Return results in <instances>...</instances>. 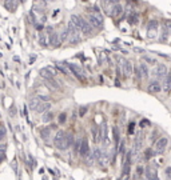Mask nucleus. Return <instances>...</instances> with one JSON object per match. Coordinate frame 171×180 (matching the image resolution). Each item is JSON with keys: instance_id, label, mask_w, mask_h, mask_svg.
Listing matches in <instances>:
<instances>
[{"instance_id": "1", "label": "nucleus", "mask_w": 171, "mask_h": 180, "mask_svg": "<svg viewBox=\"0 0 171 180\" xmlns=\"http://www.w3.org/2000/svg\"><path fill=\"white\" fill-rule=\"evenodd\" d=\"M74 143V136L71 135V133H67L64 131H59L56 132L55 135V139H53V144H55V147L58 149H60V151H66L68 147H71Z\"/></svg>"}, {"instance_id": "2", "label": "nucleus", "mask_w": 171, "mask_h": 180, "mask_svg": "<svg viewBox=\"0 0 171 180\" xmlns=\"http://www.w3.org/2000/svg\"><path fill=\"white\" fill-rule=\"evenodd\" d=\"M88 23L95 28H100L103 25V16L96 8H94L92 11L90 9L88 12Z\"/></svg>"}, {"instance_id": "3", "label": "nucleus", "mask_w": 171, "mask_h": 180, "mask_svg": "<svg viewBox=\"0 0 171 180\" xmlns=\"http://www.w3.org/2000/svg\"><path fill=\"white\" fill-rule=\"evenodd\" d=\"M119 72L125 75V78H130L132 75V64L131 62L128 60L123 59V58H119Z\"/></svg>"}, {"instance_id": "4", "label": "nucleus", "mask_w": 171, "mask_h": 180, "mask_svg": "<svg viewBox=\"0 0 171 180\" xmlns=\"http://www.w3.org/2000/svg\"><path fill=\"white\" fill-rule=\"evenodd\" d=\"M158 22L156 20H150L149 25H147V38L149 39H154L156 35H158Z\"/></svg>"}, {"instance_id": "5", "label": "nucleus", "mask_w": 171, "mask_h": 180, "mask_svg": "<svg viewBox=\"0 0 171 180\" xmlns=\"http://www.w3.org/2000/svg\"><path fill=\"white\" fill-rule=\"evenodd\" d=\"M167 144H169V139H167V138L158 139V142L155 143V145H154V152L158 153V155L163 153L166 151V148H167Z\"/></svg>"}, {"instance_id": "6", "label": "nucleus", "mask_w": 171, "mask_h": 180, "mask_svg": "<svg viewBox=\"0 0 171 180\" xmlns=\"http://www.w3.org/2000/svg\"><path fill=\"white\" fill-rule=\"evenodd\" d=\"M44 102H48V98L44 95H38V96H33V98L29 100V109L31 111H35L36 107H39L42 103Z\"/></svg>"}, {"instance_id": "7", "label": "nucleus", "mask_w": 171, "mask_h": 180, "mask_svg": "<svg viewBox=\"0 0 171 180\" xmlns=\"http://www.w3.org/2000/svg\"><path fill=\"white\" fill-rule=\"evenodd\" d=\"M67 65H68V68H70V72H72L79 80H84V72L80 68V65L74 64V63H67Z\"/></svg>"}, {"instance_id": "8", "label": "nucleus", "mask_w": 171, "mask_h": 180, "mask_svg": "<svg viewBox=\"0 0 171 180\" xmlns=\"http://www.w3.org/2000/svg\"><path fill=\"white\" fill-rule=\"evenodd\" d=\"M79 24H80V32H83L86 36H90L92 32V25L88 22H86L83 18L79 16Z\"/></svg>"}, {"instance_id": "9", "label": "nucleus", "mask_w": 171, "mask_h": 180, "mask_svg": "<svg viewBox=\"0 0 171 180\" xmlns=\"http://www.w3.org/2000/svg\"><path fill=\"white\" fill-rule=\"evenodd\" d=\"M78 151L80 152V155L83 156H87L90 152V147H88V140H87V138H83L82 140H80V145H79V149Z\"/></svg>"}, {"instance_id": "10", "label": "nucleus", "mask_w": 171, "mask_h": 180, "mask_svg": "<svg viewBox=\"0 0 171 180\" xmlns=\"http://www.w3.org/2000/svg\"><path fill=\"white\" fill-rule=\"evenodd\" d=\"M146 178L149 180H158V171L155 167L150 165L146 168Z\"/></svg>"}, {"instance_id": "11", "label": "nucleus", "mask_w": 171, "mask_h": 180, "mask_svg": "<svg viewBox=\"0 0 171 180\" xmlns=\"http://www.w3.org/2000/svg\"><path fill=\"white\" fill-rule=\"evenodd\" d=\"M155 75H156V78H158V80L165 79L167 75V67L165 64H158V67H156V69H155Z\"/></svg>"}, {"instance_id": "12", "label": "nucleus", "mask_w": 171, "mask_h": 180, "mask_svg": "<svg viewBox=\"0 0 171 180\" xmlns=\"http://www.w3.org/2000/svg\"><path fill=\"white\" fill-rule=\"evenodd\" d=\"M48 44H51L52 47H58L60 45V39H59V33L58 32H51L48 36Z\"/></svg>"}, {"instance_id": "13", "label": "nucleus", "mask_w": 171, "mask_h": 180, "mask_svg": "<svg viewBox=\"0 0 171 180\" xmlns=\"http://www.w3.org/2000/svg\"><path fill=\"white\" fill-rule=\"evenodd\" d=\"M138 78H149V68H147V65L145 64V63H140L139 67H138Z\"/></svg>"}, {"instance_id": "14", "label": "nucleus", "mask_w": 171, "mask_h": 180, "mask_svg": "<svg viewBox=\"0 0 171 180\" xmlns=\"http://www.w3.org/2000/svg\"><path fill=\"white\" fill-rule=\"evenodd\" d=\"M123 11V7L119 4V3H116V4H112L111 7V12H110V15L112 16V18H116V16H119L120 13Z\"/></svg>"}, {"instance_id": "15", "label": "nucleus", "mask_w": 171, "mask_h": 180, "mask_svg": "<svg viewBox=\"0 0 171 180\" xmlns=\"http://www.w3.org/2000/svg\"><path fill=\"white\" fill-rule=\"evenodd\" d=\"M40 75H42L44 79H53L55 72H53L52 68H42L40 69Z\"/></svg>"}, {"instance_id": "16", "label": "nucleus", "mask_w": 171, "mask_h": 180, "mask_svg": "<svg viewBox=\"0 0 171 180\" xmlns=\"http://www.w3.org/2000/svg\"><path fill=\"white\" fill-rule=\"evenodd\" d=\"M99 129H100V139H102V142L104 143V144H107V143H108V136H107V125H106V123L103 125H100Z\"/></svg>"}, {"instance_id": "17", "label": "nucleus", "mask_w": 171, "mask_h": 180, "mask_svg": "<svg viewBox=\"0 0 171 180\" xmlns=\"http://www.w3.org/2000/svg\"><path fill=\"white\" fill-rule=\"evenodd\" d=\"M163 89H165V92H171V71L167 72V75H166V78H165Z\"/></svg>"}, {"instance_id": "18", "label": "nucleus", "mask_w": 171, "mask_h": 180, "mask_svg": "<svg viewBox=\"0 0 171 180\" xmlns=\"http://www.w3.org/2000/svg\"><path fill=\"white\" fill-rule=\"evenodd\" d=\"M39 43L42 47H47L48 45V33L47 32H40L39 33Z\"/></svg>"}, {"instance_id": "19", "label": "nucleus", "mask_w": 171, "mask_h": 180, "mask_svg": "<svg viewBox=\"0 0 171 180\" xmlns=\"http://www.w3.org/2000/svg\"><path fill=\"white\" fill-rule=\"evenodd\" d=\"M50 108H51V103H50V102H44V103H42L39 107H36L33 112L42 113V112H44V111H47V109H50Z\"/></svg>"}, {"instance_id": "20", "label": "nucleus", "mask_w": 171, "mask_h": 180, "mask_svg": "<svg viewBox=\"0 0 171 180\" xmlns=\"http://www.w3.org/2000/svg\"><path fill=\"white\" fill-rule=\"evenodd\" d=\"M56 68L59 69V71H62L64 75H70V68H68V65H67V63H62V62H58L56 63Z\"/></svg>"}, {"instance_id": "21", "label": "nucleus", "mask_w": 171, "mask_h": 180, "mask_svg": "<svg viewBox=\"0 0 171 180\" xmlns=\"http://www.w3.org/2000/svg\"><path fill=\"white\" fill-rule=\"evenodd\" d=\"M5 8L9 9V11H13L16 7L19 5V0H5Z\"/></svg>"}, {"instance_id": "22", "label": "nucleus", "mask_w": 171, "mask_h": 180, "mask_svg": "<svg viewBox=\"0 0 171 180\" xmlns=\"http://www.w3.org/2000/svg\"><path fill=\"white\" fill-rule=\"evenodd\" d=\"M92 138H94V142H95V143H98L100 140V129H99V127H96V125L92 127Z\"/></svg>"}, {"instance_id": "23", "label": "nucleus", "mask_w": 171, "mask_h": 180, "mask_svg": "<svg viewBox=\"0 0 171 180\" xmlns=\"http://www.w3.org/2000/svg\"><path fill=\"white\" fill-rule=\"evenodd\" d=\"M46 83H47V87H50V88H51V89H53V91H56V89H59V85H58V83H56L53 79H46Z\"/></svg>"}, {"instance_id": "24", "label": "nucleus", "mask_w": 171, "mask_h": 180, "mask_svg": "<svg viewBox=\"0 0 171 180\" xmlns=\"http://www.w3.org/2000/svg\"><path fill=\"white\" fill-rule=\"evenodd\" d=\"M150 91L151 92H159L160 91V84H159L158 80L151 82V84H150Z\"/></svg>"}, {"instance_id": "25", "label": "nucleus", "mask_w": 171, "mask_h": 180, "mask_svg": "<svg viewBox=\"0 0 171 180\" xmlns=\"http://www.w3.org/2000/svg\"><path fill=\"white\" fill-rule=\"evenodd\" d=\"M142 148V133L136 135V142H135V151H139Z\"/></svg>"}, {"instance_id": "26", "label": "nucleus", "mask_w": 171, "mask_h": 180, "mask_svg": "<svg viewBox=\"0 0 171 180\" xmlns=\"http://www.w3.org/2000/svg\"><path fill=\"white\" fill-rule=\"evenodd\" d=\"M40 135H42V138L44 140H47L50 138V129L48 128H43L42 131H40Z\"/></svg>"}, {"instance_id": "27", "label": "nucleus", "mask_w": 171, "mask_h": 180, "mask_svg": "<svg viewBox=\"0 0 171 180\" xmlns=\"http://www.w3.org/2000/svg\"><path fill=\"white\" fill-rule=\"evenodd\" d=\"M128 23L130 24H136V23H138V16L131 13V15L128 16Z\"/></svg>"}, {"instance_id": "28", "label": "nucleus", "mask_w": 171, "mask_h": 180, "mask_svg": "<svg viewBox=\"0 0 171 180\" xmlns=\"http://www.w3.org/2000/svg\"><path fill=\"white\" fill-rule=\"evenodd\" d=\"M52 118H53V115H52L51 112H48V113H46V115L43 116V122L48 123V122H51V120H52Z\"/></svg>"}, {"instance_id": "29", "label": "nucleus", "mask_w": 171, "mask_h": 180, "mask_svg": "<svg viewBox=\"0 0 171 180\" xmlns=\"http://www.w3.org/2000/svg\"><path fill=\"white\" fill-rule=\"evenodd\" d=\"M112 131H114V140H115V144H118L119 143V131H118V128H114Z\"/></svg>"}, {"instance_id": "30", "label": "nucleus", "mask_w": 171, "mask_h": 180, "mask_svg": "<svg viewBox=\"0 0 171 180\" xmlns=\"http://www.w3.org/2000/svg\"><path fill=\"white\" fill-rule=\"evenodd\" d=\"M94 156H95V159H102V151L99 148H95L94 149Z\"/></svg>"}, {"instance_id": "31", "label": "nucleus", "mask_w": 171, "mask_h": 180, "mask_svg": "<svg viewBox=\"0 0 171 180\" xmlns=\"http://www.w3.org/2000/svg\"><path fill=\"white\" fill-rule=\"evenodd\" d=\"M4 136H5V127L0 124V140L4 138Z\"/></svg>"}, {"instance_id": "32", "label": "nucleus", "mask_w": 171, "mask_h": 180, "mask_svg": "<svg viewBox=\"0 0 171 180\" xmlns=\"http://www.w3.org/2000/svg\"><path fill=\"white\" fill-rule=\"evenodd\" d=\"M66 113L64 112H63V113H60V115H59V124H63V123H64L66 122Z\"/></svg>"}, {"instance_id": "33", "label": "nucleus", "mask_w": 171, "mask_h": 180, "mask_svg": "<svg viewBox=\"0 0 171 180\" xmlns=\"http://www.w3.org/2000/svg\"><path fill=\"white\" fill-rule=\"evenodd\" d=\"M4 153H5V145L0 144V158H4Z\"/></svg>"}, {"instance_id": "34", "label": "nucleus", "mask_w": 171, "mask_h": 180, "mask_svg": "<svg viewBox=\"0 0 171 180\" xmlns=\"http://www.w3.org/2000/svg\"><path fill=\"white\" fill-rule=\"evenodd\" d=\"M152 155H155L154 149H152V151H151V149H147V151H146V158H147V159H149V158H151Z\"/></svg>"}, {"instance_id": "35", "label": "nucleus", "mask_w": 171, "mask_h": 180, "mask_svg": "<svg viewBox=\"0 0 171 180\" xmlns=\"http://www.w3.org/2000/svg\"><path fill=\"white\" fill-rule=\"evenodd\" d=\"M104 3H110V4H116V3H119V0H103Z\"/></svg>"}, {"instance_id": "36", "label": "nucleus", "mask_w": 171, "mask_h": 180, "mask_svg": "<svg viewBox=\"0 0 171 180\" xmlns=\"http://www.w3.org/2000/svg\"><path fill=\"white\" fill-rule=\"evenodd\" d=\"M143 173V168L142 167H138V175H142Z\"/></svg>"}, {"instance_id": "37", "label": "nucleus", "mask_w": 171, "mask_h": 180, "mask_svg": "<svg viewBox=\"0 0 171 180\" xmlns=\"http://www.w3.org/2000/svg\"><path fill=\"white\" fill-rule=\"evenodd\" d=\"M84 112H86V108H82V111H79V115L83 116V115H84Z\"/></svg>"}, {"instance_id": "38", "label": "nucleus", "mask_w": 171, "mask_h": 180, "mask_svg": "<svg viewBox=\"0 0 171 180\" xmlns=\"http://www.w3.org/2000/svg\"><path fill=\"white\" fill-rule=\"evenodd\" d=\"M167 180H171V176H169V179H167Z\"/></svg>"}, {"instance_id": "39", "label": "nucleus", "mask_w": 171, "mask_h": 180, "mask_svg": "<svg viewBox=\"0 0 171 180\" xmlns=\"http://www.w3.org/2000/svg\"><path fill=\"white\" fill-rule=\"evenodd\" d=\"M20 2H26V0H20Z\"/></svg>"}]
</instances>
